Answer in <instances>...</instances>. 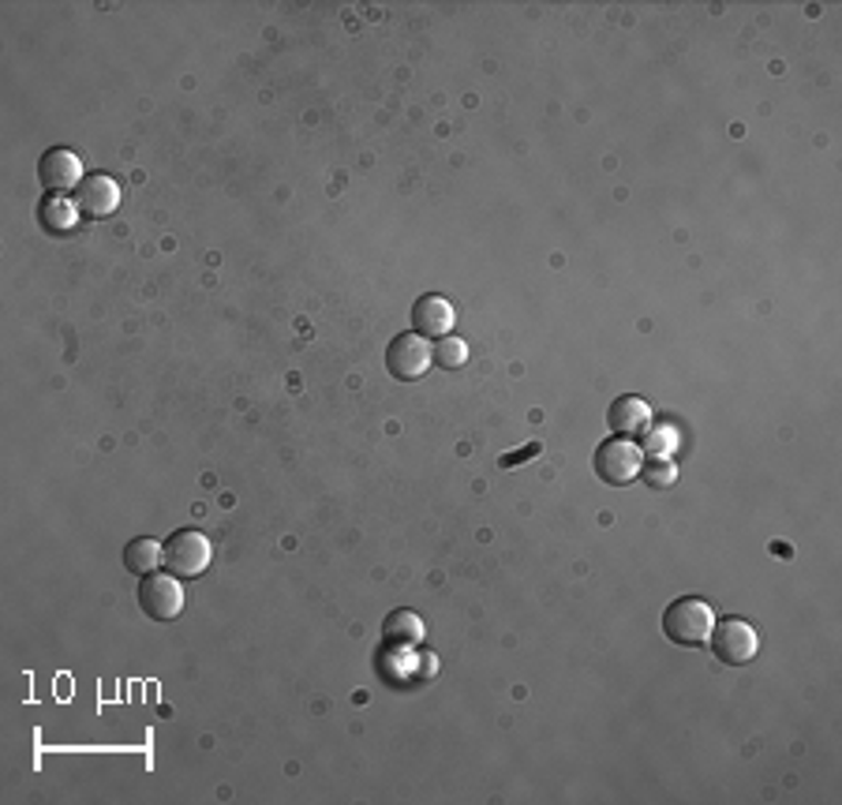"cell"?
I'll return each instance as SVG.
<instances>
[{
    "instance_id": "cell-1",
    "label": "cell",
    "mask_w": 842,
    "mask_h": 805,
    "mask_svg": "<svg viewBox=\"0 0 842 805\" xmlns=\"http://www.w3.org/2000/svg\"><path fill=\"white\" fill-rule=\"evenodd\" d=\"M711 626H716V611L697 600V596H681L663 611V633L670 637V644L678 648H700L708 644Z\"/></svg>"
},
{
    "instance_id": "cell-2",
    "label": "cell",
    "mask_w": 842,
    "mask_h": 805,
    "mask_svg": "<svg viewBox=\"0 0 842 805\" xmlns=\"http://www.w3.org/2000/svg\"><path fill=\"white\" fill-rule=\"evenodd\" d=\"M210 539H206L203 533H195V528H181V533H173L165 539V566L173 577H181V581H195V577L206 574V566H210Z\"/></svg>"
},
{
    "instance_id": "cell-3",
    "label": "cell",
    "mask_w": 842,
    "mask_h": 805,
    "mask_svg": "<svg viewBox=\"0 0 842 805\" xmlns=\"http://www.w3.org/2000/svg\"><path fill=\"white\" fill-rule=\"evenodd\" d=\"M708 644H711V656L727 667H746L752 656L760 652V637L746 618H722V622H716L711 626Z\"/></svg>"
},
{
    "instance_id": "cell-4",
    "label": "cell",
    "mask_w": 842,
    "mask_h": 805,
    "mask_svg": "<svg viewBox=\"0 0 842 805\" xmlns=\"http://www.w3.org/2000/svg\"><path fill=\"white\" fill-rule=\"evenodd\" d=\"M644 450L633 438H607L596 450V476L610 487H626L640 476Z\"/></svg>"
},
{
    "instance_id": "cell-5",
    "label": "cell",
    "mask_w": 842,
    "mask_h": 805,
    "mask_svg": "<svg viewBox=\"0 0 842 805\" xmlns=\"http://www.w3.org/2000/svg\"><path fill=\"white\" fill-rule=\"evenodd\" d=\"M138 607L154 622H173L184 615V585L173 574H151L138 585Z\"/></svg>"
},
{
    "instance_id": "cell-6",
    "label": "cell",
    "mask_w": 842,
    "mask_h": 805,
    "mask_svg": "<svg viewBox=\"0 0 842 805\" xmlns=\"http://www.w3.org/2000/svg\"><path fill=\"white\" fill-rule=\"evenodd\" d=\"M431 345H428V338H420V333H398L393 338V345L386 349V368H390V375L393 379H401V382H415V379H423L428 375V368H431Z\"/></svg>"
},
{
    "instance_id": "cell-7",
    "label": "cell",
    "mask_w": 842,
    "mask_h": 805,
    "mask_svg": "<svg viewBox=\"0 0 842 805\" xmlns=\"http://www.w3.org/2000/svg\"><path fill=\"white\" fill-rule=\"evenodd\" d=\"M75 206H79V214H86V218H94V221L113 218L116 206H121V184L105 173L83 176V184L75 188Z\"/></svg>"
},
{
    "instance_id": "cell-8",
    "label": "cell",
    "mask_w": 842,
    "mask_h": 805,
    "mask_svg": "<svg viewBox=\"0 0 842 805\" xmlns=\"http://www.w3.org/2000/svg\"><path fill=\"white\" fill-rule=\"evenodd\" d=\"M38 176H42V188L53 192V195H68L75 192L79 184H83V165H79V158L72 151H64V146H53V151L42 154V162H38Z\"/></svg>"
},
{
    "instance_id": "cell-9",
    "label": "cell",
    "mask_w": 842,
    "mask_h": 805,
    "mask_svg": "<svg viewBox=\"0 0 842 805\" xmlns=\"http://www.w3.org/2000/svg\"><path fill=\"white\" fill-rule=\"evenodd\" d=\"M412 322H415V333L420 338H445V333L453 330V322H458V311H453V303L445 297H420L412 308Z\"/></svg>"
},
{
    "instance_id": "cell-10",
    "label": "cell",
    "mask_w": 842,
    "mask_h": 805,
    "mask_svg": "<svg viewBox=\"0 0 842 805\" xmlns=\"http://www.w3.org/2000/svg\"><path fill=\"white\" fill-rule=\"evenodd\" d=\"M607 424H610V431L618 438H637V435H644L648 431V424H651V409L644 405L640 398H633V394H626V398H618L614 405L607 409Z\"/></svg>"
},
{
    "instance_id": "cell-11",
    "label": "cell",
    "mask_w": 842,
    "mask_h": 805,
    "mask_svg": "<svg viewBox=\"0 0 842 805\" xmlns=\"http://www.w3.org/2000/svg\"><path fill=\"white\" fill-rule=\"evenodd\" d=\"M165 563V544H157L151 536H138L124 547V569L135 577H151L157 574V566Z\"/></svg>"
},
{
    "instance_id": "cell-12",
    "label": "cell",
    "mask_w": 842,
    "mask_h": 805,
    "mask_svg": "<svg viewBox=\"0 0 842 805\" xmlns=\"http://www.w3.org/2000/svg\"><path fill=\"white\" fill-rule=\"evenodd\" d=\"M382 637L390 644H398V648H415L423 637H428V630H423V622H420V615L415 611H393L382 622Z\"/></svg>"
},
{
    "instance_id": "cell-13",
    "label": "cell",
    "mask_w": 842,
    "mask_h": 805,
    "mask_svg": "<svg viewBox=\"0 0 842 805\" xmlns=\"http://www.w3.org/2000/svg\"><path fill=\"white\" fill-rule=\"evenodd\" d=\"M38 218H42V225L49 233H72L75 221H79V206L68 199V195H49V199L38 206Z\"/></svg>"
},
{
    "instance_id": "cell-14",
    "label": "cell",
    "mask_w": 842,
    "mask_h": 805,
    "mask_svg": "<svg viewBox=\"0 0 842 805\" xmlns=\"http://www.w3.org/2000/svg\"><path fill=\"white\" fill-rule=\"evenodd\" d=\"M431 357H434L439 368L458 371V368L469 363V345H464L458 333H445V338H439V345H431Z\"/></svg>"
},
{
    "instance_id": "cell-15",
    "label": "cell",
    "mask_w": 842,
    "mask_h": 805,
    "mask_svg": "<svg viewBox=\"0 0 842 805\" xmlns=\"http://www.w3.org/2000/svg\"><path fill=\"white\" fill-rule=\"evenodd\" d=\"M640 479L648 487H674V479H678V465H674L670 457H651L640 465Z\"/></svg>"
},
{
    "instance_id": "cell-16",
    "label": "cell",
    "mask_w": 842,
    "mask_h": 805,
    "mask_svg": "<svg viewBox=\"0 0 842 805\" xmlns=\"http://www.w3.org/2000/svg\"><path fill=\"white\" fill-rule=\"evenodd\" d=\"M670 446H674V431H670V427H656V431L648 435V450H651L656 457L667 454Z\"/></svg>"
},
{
    "instance_id": "cell-17",
    "label": "cell",
    "mask_w": 842,
    "mask_h": 805,
    "mask_svg": "<svg viewBox=\"0 0 842 805\" xmlns=\"http://www.w3.org/2000/svg\"><path fill=\"white\" fill-rule=\"evenodd\" d=\"M540 454V446H528V450H521L517 457H502V468H513V461H521V457H536Z\"/></svg>"
}]
</instances>
